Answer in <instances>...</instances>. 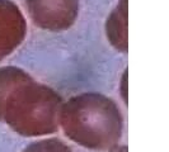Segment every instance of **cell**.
Here are the masks:
<instances>
[{
    "mask_svg": "<svg viewBox=\"0 0 169 152\" xmlns=\"http://www.w3.org/2000/svg\"><path fill=\"white\" fill-rule=\"evenodd\" d=\"M60 124L69 140L93 151L116 146L123 131L118 105L99 93H83L64 103Z\"/></svg>",
    "mask_w": 169,
    "mask_h": 152,
    "instance_id": "cell-2",
    "label": "cell"
},
{
    "mask_svg": "<svg viewBox=\"0 0 169 152\" xmlns=\"http://www.w3.org/2000/svg\"><path fill=\"white\" fill-rule=\"evenodd\" d=\"M108 152H128V151H127V146H125V145H122V146L116 145L112 148H109Z\"/></svg>",
    "mask_w": 169,
    "mask_h": 152,
    "instance_id": "cell-7",
    "label": "cell"
},
{
    "mask_svg": "<svg viewBox=\"0 0 169 152\" xmlns=\"http://www.w3.org/2000/svg\"><path fill=\"white\" fill-rule=\"evenodd\" d=\"M22 152H72V151L61 140L46 138L28 145Z\"/></svg>",
    "mask_w": 169,
    "mask_h": 152,
    "instance_id": "cell-6",
    "label": "cell"
},
{
    "mask_svg": "<svg viewBox=\"0 0 169 152\" xmlns=\"http://www.w3.org/2000/svg\"><path fill=\"white\" fill-rule=\"evenodd\" d=\"M34 26L50 32L66 31L78 19L79 0H24Z\"/></svg>",
    "mask_w": 169,
    "mask_h": 152,
    "instance_id": "cell-3",
    "label": "cell"
},
{
    "mask_svg": "<svg viewBox=\"0 0 169 152\" xmlns=\"http://www.w3.org/2000/svg\"><path fill=\"white\" fill-rule=\"evenodd\" d=\"M106 33L111 45L117 51L126 53L127 43V2L120 0L118 5L111 13L106 23Z\"/></svg>",
    "mask_w": 169,
    "mask_h": 152,
    "instance_id": "cell-5",
    "label": "cell"
},
{
    "mask_svg": "<svg viewBox=\"0 0 169 152\" xmlns=\"http://www.w3.org/2000/svg\"><path fill=\"white\" fill-rule=\"evenodd\" d=\"M64 102L52 88L36 81L24 70L0 67V122L23 137L56 133Z\"/></svg>",
    "mask_w": 169,
    "mask_h": 152,
    "instance_id": "cell-1",
    "label": "cell"
},
{
    "mask_svg": "<svg viewBox=\"0 0 169 152\" xmlns=\"http://www.w3.org/2000/svg\"><path fill=\"white\" fill-rule=\"evenodd\" d=\"M27 36V22L19 7L0 0V62L22 45Z\"/></svg>",
    "mask_w": 169,
    "mask_h": 152,
    "instance_id": "cell-4",
    "label": "cell"
}]
</instances>
